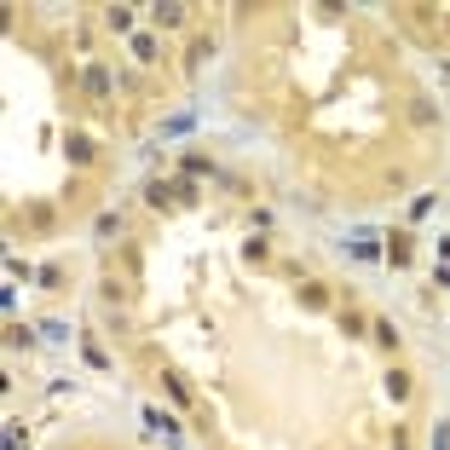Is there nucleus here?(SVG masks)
<instances>
[{"mask_svg":"<svg viewBox=\"0 0 450 450\" xmlns=\"http://www.w3.org/2000/svg\"><path fill=\"white\" fill-rule=\"evenodd\" d=\"M145 422H150V427H156V433H162V439H168V444L179 450V427H173V422H168L162 410H145Z\"/></svg>","mask_w":450,"mask_h":450,"instance_id":"1","label":"nucleus"},{"mask_svg":"<svg viewBox=\"0 0 450 450\" xmlns=\"http://www.w3.org/2000/svg\"><path fill=\"white\" fill-rule=\"evenodd\" d=\"M156 23H162V29H179V23H185V6H173V0H162V6H156Z\"/></svg>","mask_w":450,"mask_h":450,"instance_id":"2","label":"nucleus"},{"mask_svg":"<svg viewBox=\"0 0 450 450\" xmlns=\"http://www.w3.org/2000/svg\"><path fill=\"white\" fill-rule=\"evenodd\" d=\"M387 398H410V375H404V370H387Z\"/></svg>","mask_w":450,"mask_h":450,"instance_id":"3","label":"nucleus"},{"mask_svg":"<svg viewBox=\"0 0 450 450\" xmlns=\"http://www.w3.org/2000/svg\"><path fill=\"white\" fill-rule=\"evenodd\" d=\"M87 93H93V99H104V93H110V70H99V64L87 70Z\"/></svg>","mask_w":450,"mask_h":450,"instance_id":"4","label":"nucleus"},{"mask_svg":"<svg viewBox=\"0 0 450 450\" xmlns=\"http://www.w3.org/2000/svg\"><path fill=\"white\" fill-rule=\"evenodd\" d=\"M162 387H168V398H173V404H191V387H185V381H179L173 370L162 375Z\"/></svg>","mask_w":450,"mask_h":450,"instance_id":"5","label":"nucleus"},{"mask_svg":"<svg viewBox=\"0 0 450 450\" xmlns=\"http://www.w3.org/2000/svg\"><path fill=\"white\" fill-rule=\"evenodd\" d=\"M179 168H185L191 179H214V162H208V156H185V162H179Z\"/></svg>","mask_w":450,"mask_h":450,"instance_id":"6","label":"nucleus"},{"mask_svg":"<svg viewBox=\"0 0 450 450\" xmlns=\"http://www.w3.org/2000/svg\"><path fill=\"white\" fill-rule=\"evenodd\" d=\"M410 121H416V127H433V121H439V110H433L427 99H416V104H410Z\"/></svg>","mask_w":450,"mask_h":450,"instance_id":"7","label":"nucleus"},{"mask_svg":"<svg viewBox=\"0 0 450 450\" xmlns=\"http://www.w3.org/2000/svg\"><path fill=\"white\" fill-rule=\"evenodd\" d=\"M300 306H329V289H324V283H306V289H300Z\"/></svg>","mask_w":450,"mask_h":450,"instance_id":"8","label":"nucleus"},{"mask_svg":"<svg viewBox=\"0 0 450 450\" xmlns=\"http://www.w3.org/2000/svg\"><path fill=\"white\" fill-rule=\"evenodd\" d=\"M64 150H70V162H93V145H87V139H81V133H75V139H70Z\"/></svg>","mask_w":450,"mask_h":450,"instance_id":"9","label":"nucleus"},{"mask_svg":"<svg viewBox=\"0 0 450 450\" xmlns=\"http://www.w3.org/2000/svg\"><path fill=\"white\" fill-rule=\"evenodd\" d=\"M387 260L404 265V260H410V243H404V237H387Z\"/></svg>","mask_w":450,"mask_h":450,"instance_id":"10","label":"nucleus"},{"mask_svg":"<svg viewBox=\"0 0 450 450\" xmlns=\"http://www.w3.org/2000/svg\"><path fill=\"white\" fill-rule=\"evenodd\" d=\"M104 23H110V29H133V12H127V6H110Z\"/></svg>","mask_w":450,"mask_h":450,"instance_id":"11","label":"nucleus"},{"mask_svg":"<svg viewBox=\"0 0 450 450\" xmlns=\"http://www.w3.org/2000/svg\"><path fill=\"white\" fill-rule=\"evenodd\" d=\"M145 197H150V208H162V214H168V208H173V191H168V185H150V191H145Z\"/></svg>","mask_w":450,"mask_h":450,"instance_id":"12","label":"nucleus"},{"mask_svg":"<svg viewBox=\"0 0 450 450\" xmlns=\"http://www.w3.org/2000/svg\"><path fill=\"white\" fill-rule=\"evenodd\" d=\"M375 341H381V352H398V329L393 324H375Z\"/></svg>","mask_w":450,"mask_h":450,"instance_id":"13","label":"nucleus"},{"mask_svg":"<svg viewBox=\"0 0 450 450\" xmlns=\"http://www.w3.org/2000/svg\"><path fill=\"white\" fill-rule=\"evenodd\" d=\"M208 58H214V40H197V47H191V70H202Z\"/></svg>","mask_w":450,"mask_h":450,"instance_id":"14","label":"nucleus"},{"mask_svg":"<svg viewBox=\"0 0 450 450\" xmlns=\"http://www.w3.org/2000/svg\"><path fill=\"white\" fill-rule=\"evenodd\" d=\"M121 231V214H99V237H116Z\"/></svg>","mask_w":450,"mask_h":450,"instance_id":"15","label":"nucleus"},{"mask_svg":"<svg viewBox=\"0 0 450 450\" xmlns=\"http://www.w3.org/2000/svg\"><path fill=\"white\" fill-rule=\"evenodd\" d=\"M352 248H358V254H364V260H381V243H375V237H358Z\"/></svg>","mask_w":450,"mask_h":450,"instance_id":"16","label":"nucleus"},{"mask_svg":"<svg viewBox=\"0 0 450 450\" xmlns=\"http://www.w3.org/2000/svg\"><path fill=\"white\" fill-rule=\"evenodd\" d=\"M23 444H29V439H23V427H12V433H6V450H23Z\"/></svg>","mask_w":450,"mask_h":450,"instance_id":"17","label":"nucleus"},{"mask_svg":"<svg viewBox=\"0 0 450 450\" xmlns=\"http://www.w3.org/2000/svg\"><path fill=\"white\" fill-rule=\"evenodd\" d=\"M433 450H450V427H439V433H433Z\"/></svg>","mask_w":450,"mask_h":450,"instance_id":"18","label":"nucleus"},{"mask_svg":"<svg viewBox=\"0 0 450 450\" xmlns=\"http://www.w3.org/2000/svg\"><path fill=\"white\" fill-rule=\"evenodd\" d=\"M439 283H444V289H450V260H444V265H439Z\"/></svg>","mask_w":450,"mask_h":450,"instance_id":"19","label":"nucleus"}]
</instances>
